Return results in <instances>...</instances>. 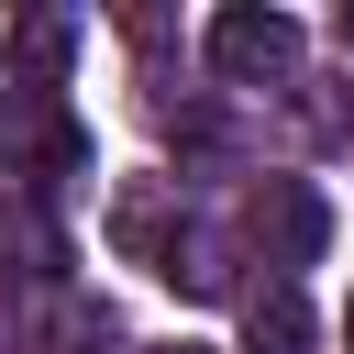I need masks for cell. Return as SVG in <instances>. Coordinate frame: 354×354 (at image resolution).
<instances>
[{"label":"cell","mask_w":354,"mask_h":354,"mask_svg":"<svg viewBox=\"0 0 354 354\" xmlns=\"http://www.w3.org/2000/svg\"><path fill=\"white\" fill-rule=\"evenodd\" d=\"M55 55H66V22H22V66L55 77Z\"/></svg>","instance_id":"cell-4"},{"label":"cell","mask_w":354,"mask_h":354,"mask_svg":"<svg viewBox=\"0 0 354 354\" xmlns=\"http://www.w3.org/2000/svg\"><path fill=\"white\" fill-rule=\"evenodd\" d=\"M343 55H354V11H343Z\"/></svg>","instance_id":"cell-5"},{"label":"cell","mask_w":354,"mask_h":354,"mask_svg":"<svg viewBox=\"0 0 354 354\" xmlns=\"http://www.w3.org/2000/svg\"><path fill=\"white\" fill-rule=\"evenodd\" d=\"M166 354H210V343H166Z\"/></svg>","instance_id":"cell-6"},{"label":"cell","mask_w":354,"mask_h":354,"mask_svg":"<svg viewBox=\"0 0 354 354\" xmlns=\"http://www.w3.org/2000/svg\"><path fill=\"white\" fill-rule=\"evenodd\" d=\"M343 343H354V310H343Z\"/></svg>","instance_id":"cell-7"},{"label":"cell","mask_w":354,"mask_h":354,"mask_svg":"<svg viewBox=\"0 0 354 354\" xmlns=\"http://www.w3.org/2000/svg\"><path fill=\"white\" fill-rule=\"evenodd\" d=\"M243 354H310V299H299L288 277L243 299Z\"/></svg>","instance_id":"cell-3"},{"label":"cell","mask_w":354,"mask_h":354,"mask_svg":"<svg viewBox=\"0 0 354 354\" xmlns=\"http://www.w3.org/2000/svg\"><path fill=\"white\" fill-rule=\"evenodd\" d=\"M210 66L221 77H288L299 66V22L288 11H221L210 22Z\"/></svg>","instance_id":"cell-1"},{"label":"cell","mask_w":354,"mask_h":354,"mask_svg":"<svg viewBox=\"0 0 354 354\" xmlns=\"http://www.w3.org/2000/svg\"><path fill=\"white\" fill-rule=\"evenodd\" d=\"M321 232H332V221H321V199H310L299 177H266V188H254V243H266L277 266H310Z\"/></svg>","instance_id":"cell-2"}]
</instances>
